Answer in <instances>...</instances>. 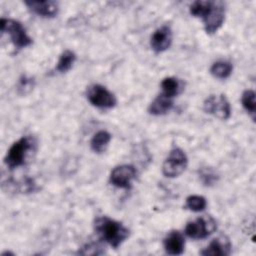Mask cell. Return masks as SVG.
<instances>
[{"label": "cell", "mask_w": 256, "mask_h": 256, "mask_svg": "<svg viewBox=\"0 0 256 256\" xmlns=\"http://www.w3.org/2000/svg\"><path fill=\"white\" fill-rule=\"evenodd\" d=\"M190 14L200 18L207 34H213L223 25L225 19V5L221 1L198 0L194 1L189 8Z\"/></svg>", "instance_id": "obj_1"}, {"label": "cell", "mask_w": 256, "mask_h": 256, "mask_svg": "<svg viewBox=\"0 0 256 256\" xmlns=\"http://www.w3.org/2000/svg\"><path fill=\"white\" fill-rule=\"evenodd\" d=\"M94 230L102 241L114 249H117L129 237L128 228L107 216H100L94 220Z\"/></svg>", "instance_id": "obj_2"}, {"label": "cell", "mask_w": 256, "mask_h": 256, "mask_svg": "<svg viewBox=\"0 0 256 256\" xmlns=\"http://www.w3.org/2000/svg\"><path fill=\"white\" fill-rule=\"evenodd\" d=\"M35 141L30 136H23L14 142L4 158V163L9 169H15L23 166L29 156L30 151L33 150Z\"/></svg>", "instance_id": "obj_3"}, {"label": "cell", "mask_w": 256, "mask_h": 256, "mask_svg": "<svg viewBox=\"0 0 256 256\" xmlns=\"http://www.w3.org/2000/svg\"><path fill=\"white\" fill-rule=\"evenodd\" d=\"M0 29L3 34L6 33L9 35L11 42L18 49L25 48L32 44V39L28 36L22 24L17 20L1 18Z\"/></svg>", "instance_id": "obj_4"}, {"label": "cell", "mask_w": 256, "mask_h": 256, "mask_svg": "<svg viewBox=\"0 0 256 256\" xmlns=\"http://www.w3.org/2000/svg\"><path fill=\"white\" fill-rule=\"evenodd\" d=\"M188 165V158L185 152L180 148H174L170 151L162 166V173L167 178H175L181 175Z\"/></svg>", "instance_id": "obj_5"}, {"label": "cell", "mask_w": 256, "mask_h": 256, "mask_svg": "<svg viewBox=\"0 0 256 256\" xmlns=\"http://www.w3.org/2000/svg\"><path fill=\"white\" fill-rule=\"evenodd\" d=\"M86 97L91 105L100 109L113 108L117 103L114 94L100 84L89 86L86 92Z\"/></svg>", "instance_id": "obj_6"}, {"label": "cell", "mask_w": 256, "mask_h": 256, "mask_svg": "<svg viewBox=\"0 0 256 256\" xmlns=\"http://www.w3.org/2000/svg\"><path fill=\"white\" fill-rule=\"evenodd\" d=\"M215 230V220L210 216H202L187 223L185 234L191 239H205Z\"/></svg>", "instance_id": "obj_7"}, {"label": "cell", "mask_w": 256, "mask_h": 256, "mask_svg": "<svg viewBox=\"0 0 256 256\" xmlns=\"http://www.w3.org/2000/svg\"><path fill=\"white\" fill-rule=\"evenodd\" d=\"M203 110L221 120H227L231 116V106L224 94L209 95L203 103Z\"/></svg>", "instance_id": "obj_8"}, {"label": "cell", "mask_w": 256, "mask_h": 256, "mask_svg": "<svg viewBox=\"0 0 256 256\" xmlns=\"http://www.w3.org/2000/svg\"><path fill=\"white\" fill-rule=\"evenodd\" d=\"M136 169L133 165L123 164L116 166L110 173V183L122 189H129L132 185V181L136 178Z\"/></svg>", "instance_id": "obj_9"}, {"label": "cell", "mask_w": 256, "mask_h": 256, "mask_svg": "<svg viewBox=\"0 0 256 256\" xmlns=\"http://www.w3.org/2000/svg\"><path fill=\"white\" fill-rule=\"evenodd\" d=\"M172 43V30L169 26L163 25L156 29L150 38V46L156 53L167 50Z\"/></svg>", "instance_id": "obj_10"}, {"label": "cell", "mask_w": 256, "mask_h": 256, "mask_svg": "<svg viewBox=\"0 0 256 256\" xmlns=\"http://www.w3.org/2000/svg\"><path fill=\"white\" fill-rule=\"evenodd\" d=\"M25 5L36 15L51 18L58 13V4L55 1H25Z\"/></svg>", "instance_id": "obj_11"}, {"label": "cell", "mask_w": 256, "mask_h": 256, "mask_svg": "<svg viewBox=\"0 0 256 256\" xmlns=\"http://www.w3.org/2000/svg\"><path fill=\"white\" fill-rule=\"evenodd\" d=\"M231 253V243L225 236L213 239L200 254L204 256H226Z\"/></svg>", "instance_id": "obj_12"}, {"label": "cell", "mask_w": 256, "mask_h": 256, "mask_svg": "<svg viewBox=\"0 0 256 256\" xmlns=\"http://www.w3.org/2000/svg\"><path fill=\"white\" fill-rule=\"evenodd\" d=\"M163 246L169 255H181L185 249V239L179 231H171L164 238Z\"/></svg>", "instance_id": "obj_13"}, {"label": "cell", "mask_w": 256, "mask_h": 256, "mask_svg": "<svg viewBox=\"0 0 256 256\" xmlns=\"http://www.w3.org/2000/svg\"><path fill=\"white\" fill-rule=\"evenodd\" d=\"M173 107V99L169 98L162 93L158 95L149 105L148 112L154 116L164 115L169 112Z\"/></svg>", "instance_id": "obj_14"}, {"label": "cell", "mask_w": 256, "mask_h": 256, "mask_svg": "<svg viewBox=\"0 0 256 256\" xmlns=\"http://www.w3.org/2000/svg\"><path fill=\"white\" fill-rule=\"evenodd\" d=\"M110 141L111 134L105 130H100L93 135L90 141V147L95 153H102L106 150Z\"/></svg>", "instance_id": "obj_15"}, {"label": "cell", "mask_w": 256, "mask_h": 256, "mask_svg": "<svg viewBox=\"0 0 256 256\" xmlns=\"http://www.w3.org/2000/svg\"><path fill=\"white\" fill-rule=\"evenodd\" d=\"M161 89L163 95L173 99L181 92L182 83L177 78L166 77L161 81Z\"/></svg>", "instance_id": "obj_16"}, {"label": "cell", "mask_w": 256, "mask_h": 256, "mask_svg": "<svg viewBox=\"0 0 256 256\" xmlns=\"http://www.w3.org/2000/svg\"><path fill=\"white\" fill-rule=\"evenodd\" d=\"M233 70V66L229 61H216L212 64L210 68V73L218 79H226L228 78Z\"/></svg>", "instance_id": "obj_17"}, {"label": "cell", "mask_w": 256, "mask_h": 256, "mask_svg": "<svg viewBox=\"0 0 256 256\" xmlns=\"http://www.w3.org/2000/svg\"><path fill=\"white\" fill-rule=\"evenodd\" d=\"M76 61V55L73 51L71 50H65L61 53L57 65H56V70L60 73H65L69 71L73 64Z\"/></svg>", "instance_id": "obj_18"}, {"label": "cell", "mask_w": 256, "mask_h": 256, "mask_svg": "<svg viewBox=\"0 0 256 256\" xmlns=\"http://www.w3.org/2000/svg\"><path fill=\"white\" fill-rule=\"evenodd\" d=\"M241 103L243 108L250 114L253 121L255 120L256 114V104H255V92L251 89L245 90L241 96Z\"/></svg>", "instance_id": "obj_19"}, {"label": "cell", "mask_w": 256, "mask_h": 256, "mask_svg": "<svg viewBox=\"0 0 256 256\" xmlns=\"http://www.w3.org/2000/svg\"><path fill=\"white\" fill-rule=\"evenodd\" d=\"M207 206V201L205 197L200 195H190L186 198L185 208L193 211V212H200L203 211Z\"/></svg>", "instance_id": "obj_20"}, {"label": "cell", "mask_w": 256, "mask_h": 256, "mask_svg": "<svg viewBox=\"0 0 256 256\" xmlns=\"http://www.w3.org/2000/svg\"><path fill=\"white\" fill-rule=\"evenodd\" d=\"M34 87V80L30 77H27L25 75H23L18 82V86H17V91L19 94L21 95H25L27 93H29Z\"/></svg>", "instance_id": "obj_21"}, {"label": "cell", "mask_w": 256, "mask_h": 256, "mask_svg": "<svg viewBox=\"0 0 256 256\" xmlns=\"http://www.w3.org/2000/svg\"><path fill=\"white\" fill-rule=\"evenodd\" d=\"M200 178H201V181L204 183V185L210 186L217 181L218 176L211 169L205 168V169L201 170Z\"/></svg>", "instance_id": "obj_22"}]
</instances>
